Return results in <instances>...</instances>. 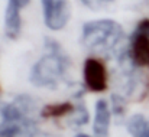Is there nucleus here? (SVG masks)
Segmentation results:
<instances>
[{"instance_id": "nucleus-1", "label": "nucleus", "mask_w": 149, "mask_h": 137, "mask_svg": "<svg viewBox=\"0 0 149 137\" xmlns=\"http://www.w3.org/2000/svg\"><path fill=\"white\" fill-rule=\"evenodd\" d=\"M35 113V102L28 95L0 104V137H35L38 133Z\"/></svg>"}, {"instance_id": "nucleus-2", "label": "nucleus", "mask_w": 149, "mask_h": 137, "mask_svg": "<svg viewBox=\"0 0 149 137\" xmlns=\"http://www.w3.org/2000/svg\"><path fill=\"white\" fill-rule=\"evenodd\" d=\"M70 65V58L61 45L51 38H45V53L32 66L29 80L35 87L55 88L67 80Z\"/></svg>"}, {"instance_id": "nucleus-3", "label": "nucleus", "mask_w": 149, "mask_h": 137, "mask_svg": "<svg viewBox=\"0 0 149 137\" xmlns=\"http://www.w3.org/2000/svg\"><path fill=\"white\" fill-rule=\"evenodd\" d=\"M125 39L123 28L110 19L88 22L83 26L81 42L83 46L100 56H111L119 52Z\"/></svg>"}, {"instance_id": "nucleus-4", "label": "nucleus", "mask_w": 149, "mask_h": 137, "mask_svg": "<svg viewBox=\"0 0 149 137\" xmlns=\"http://www.w3.org/2000/svg\"><path fill=\"white\" fill-rule=\"evenodd\" d=\"M126 53L135 68H149V20L139 22Z\"/></svg>"}, {"instance_id": "nucleus-5", "label": "nucleus", "mask_w": 149, "mask_h": 137, "mask_svg": "<svg viewBox=\"0 0 149 137\" xmlns=\"http://www.w3.org/2000/svg\"><path fill=\"white\" fill-rule=\"evenodd\" d=\"M45 25L51 30H61L67 26L71 17L68 0H42Z\"/></svg>"}, {"instance_id": "nucleus-6", "label": "nucleus", "mask_w": 149, "mask_h": 137, "mask_svg": "<svg viewBox=\"0 0 149 137\" xmlns=\"http://www.w3.org/2000/svg\"><path fill=\"white\" fill-rule=\"evenodd\" d=\"M86 87L93 92H103L107 90V72L103 62L97 58H88L83 69Z\"/></svg>"}, {"instance_id": "nucleus-7", "label": "nucleus", "mask_w": 149, "mask_h": 137, "mask_svg": "<svg viewBox=\"0 0 149 137\" xmlns=\"http://www.w3.org/2000/svg\"><path fill=\"white\" fill-rule=\"evenodd\" d=\"M29 3V0H9L4 13V33L9 39H16L20 35L22 17L20 10Z\"/></svg>"}, {"instance_id": "nucleus-8", "label": "nucleus", "mask_w": 149, "mask_h": 137, "mask_svg": "<svg viewBox=\"0 0 149 137\" xmlns=\"http://www.w3.org/2000/svg\"><path fill=\"white\" fill-rule=\"evenodd\" d=\"M110 107L106 100H99L96 104V116H94V136L96 137H107L110 129Z\"/></svg>"}, {"instance_id": "nucleus-9", "label": "nucleus", "mask_w": 149, "mask_h": 137, "mask_svg": "<svg viewBox=\"0 0 149 137\" xmlns=\"http://www.w3.org/2000/svg\"><path fill=\"white\" fill-rule=\"evenodd\" d=\"M127 130L133 137H149V118L136 114L127 123Z\"/></svg>"}, {"instance_id": "nucleus-10", "label": "nucleus", "mask_w": 149, "mask_h": 137, "mask_svg": "<svg viewBox=\"0 0 149 137\" xmlns=\"http://www.w3.org/2000/svg\"><path fill=\"white\" fill-rule=\"evenodd\" d=\"M74 105L70 104V102H62V104H48L42 108L41 111V116L45 117V118H56V117H64V116H68V114H72L74 113Z\"/></svg>"}, {"instance_id": "nucleus-11", "label": "nucleus", "mask_w": 149, "mask_h": 137, "mask_svg": "<svg viewBox=\"0 0 149 137\" xmlns=\"http://www.w3.org/2000/svg\"><path fill=\"white\" fill-rule=\"evenodd\" d=\"M81 1L86 6H88L90 9H100V7H103L104 4H107L113 0H81Z\"/></svg>"}, {"instance_id": "nucleus-12", "label": "nucleus", "mask_w": 149, "mask_h": 137, "mask_svg": "<svg viewBox=\"0 0 149 137\" xmlns=\"http://www.w3.org/2000/svg\"><path fill=\"white\" fill-rule=\"evenodd\" d=\"M75 137H90V136H87V134H77Z\"/></svg>"}]
</instances>
